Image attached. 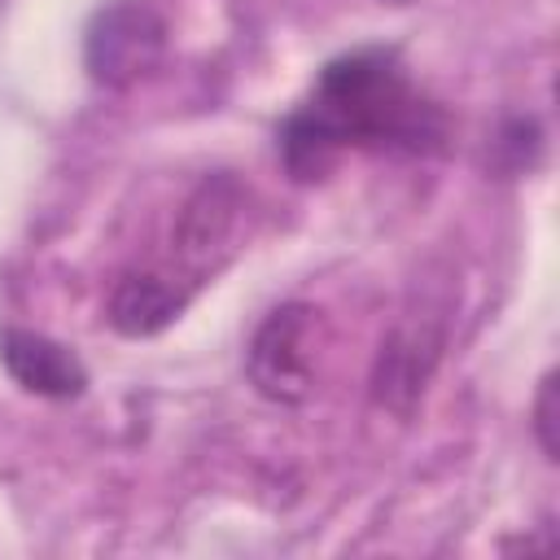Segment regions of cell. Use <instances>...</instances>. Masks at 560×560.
Wrapping results in <instances>:
<instances>
[{
  "instance_id": "cell-5",
  "label": "cell",
  "mask_w": 560,
  "mask_h": 560,
  "mask_svg": "<svg viewBox=\"0 0 560 560\" xmlns=\"http://www.w3.org/2000/svg\"><path fill=\"white\" fill-rule=\"evenodd\" d=\"M438 359H442V332L433 324H398L381 341L376 363H372L376 407H385L394 416H411L433 381Z\"/></svg>"
},
{
  "instance_id": "cell-6",
  "label": "cell",
  "mask_w": 560,
  "mask_h": 560,
  "mask_svg": "<svg viewBox=\"0 0 560 560\" xmlns=\"http://www.w3.org/2000/svg\"><path fill=\"white\" fill-rule=\"evenodd\" d=\"M0 363L26 394H39V398H74L88 385L83 363L61 341L31 332V328L0 332Z\"/></svg>"
},
{
  "instance_id": "cell-1",
  "label": "cell",
  "mask_w": 560,
  "mask_h": 560,
  "mask_svg": "<svg viewBox=\"0 0 560 560\" xmlns=\"http://www.w3.org/2000/svg\"><path fill=\"white\" fill-rule=\"evenodd\" d=\"M442 114L407 83L385 48H359L324 66L315 96L284 122L280 153L298 179H319L346 144L429 149Z\"/></svg>"
},
{
  "instance_id": "cell-4",
  "label": "cell",
  "mask_w": 560,
  "mask_h": 560,
  "mask_svg": "<svg viewBox=\"0 0 560 560\" xmlns=\"http://www.w3.org/2000/svg\"><path fill=\"white\" fill-rule=\"evenodd\" d=\"M311 332H315V311L306 302H284L258 324L245 368L262 398L302 402L311 394V372H315Z\"/></svg>"
},
{
  "instance_id": "cell-2",
  "label": "cell",
  "mask_w": 560,
  "mask_h": 560,
  "mask_svg": "<svg viewBox=\"0 0 560 560\" xmlns=\"http://www.w3.org/2000/svg\"><path fill=\"white\" fill-rule=\"evenodd\" d=\"M166 52V22L140 0H109L83 35V66L101 88L140 83Z\"/></svg>"
},
{
  "instance_id": "cell-3",
  "label": "cell",
  "mask_w": 560,
  "mask_h": 560,
  "mask_svg": "<svg viewBox=\"0 0 560 560\" xmlns=\"http://www.w3.org/2000/svg\"><path fill=\"white\" fill-rule=\"evenodd\" d=\"M241 214H245V188L232 175L201 179L197 192L184 201L175 236H171V258H175V271L188 289L210 280L232 258Z\"/></svg>"
},
{
  "instance_id": "cell-8",
  "label": "cell",
  "mask_w": 560,
  "mask_h": 560,
  "mask_svg": "<svg viewBox=\"0 0 560 560\" xmlns=\"http://www.w3.org/2000/svg\"><path fill=\"white\" fill-rule=\"evenodd\" d=\"M534 433L547 459H560V433H556V372L542 376L538 398H534Z\"/></svg>"
},
{
  "instance_id": "cell-7",
  "label": "cell",
  "mask_w": 560,
  "mask_h": 560,
  "mask_svg": "<svg viewBox=\"0 0 560 560\" xmlns=\"http://www.w3.org/2000/svg\"><path fill=\"white\" fill-rule=\"evenodd\" d=\"M188 284L175 271H131L109 293V324L122 337H153L188 306Z\"/></svg>"
}]
</instances>
